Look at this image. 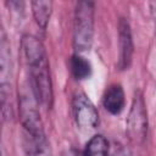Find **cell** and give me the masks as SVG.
Returning <instances> with one entry per match:
<instances>
[{
    "instance_id": "277c9868",
    "label": "cell",
    "mask_w": 156,
    "mask_h": 156,
    "mask_svg": "<svg viewBox=\"0 0 156 156\" xmlns=\"http://www.w3.org/2000/svg\"><path fill=\"white\" fill-rule=\"evenodd\" d=\"M72 113L80 130H94L99 124V112L84 93H76L72 99Z\"/></svg>"
},
{
    "instance_id": "9c48e42d",
    "label": "cell",
    "mask_w": 156,
    "mask_h": 156,
    "mask_svg": "<svg viewBox=\"0 0 156 156\" xmlns=\"http://www.w3.org/2000/svg\"><path fill=\"white\" fill-rule=\"evenodd\" d=\"M24 147L28 156H51L49 143L45 135L41 136L24 135Z\"/></svg>"
},
{
    "instance_id": "8992f818",
    "label": "cell",
    "mask_w": 156,
    "mask_h": 156,
    "mask_svg": "<svg viewBox=\"0 0 156 156\" xmlns=\"http://www.w3.org/2000/svg\"><path fill=\"white\" fill-rule=\"evenodd\" d=\"M102 106L104 108L113 116L119 115L126 107V94L121 84H111L102 95Z\"/></svg>"
},
{
    "instance_id": "3957f363",
    "label": "cell",
    "mask_w": 156,
    "mask_h": 156,
    "mask_svg": "<svg viewBox=\"0 0 156 156\" xmlns=\"http://www.w3.org/2000/svg\"><path fill=\"white\" fill-rule=\"evenodd\" d=\"M147 129L149 117L145 99L141 91H136L126 121L127 135L134 145H143L147 136Z\"/></svg>"
},
{
    "instance_id": "30bf717a",
    "label": "cell",
    "mask_w": 156,
    "mask_h": 156,
    "mask_svg": "<svg viewBox=\"0 0 156 156\" xmlns=\"http://www.w3.org/2000/svg\"><path fill=\"white\" fill-rule=\"evenodd\" d=\"M83 156H110L108 140L101 134L93 135L85 145Z\"/></svg>"
},
{
    "instance_id": "7a4b0ae2",
    "label": "cell",
    "mask_w": 156,
    "mask_h": 156,
    "mask_svg": "<svg viewBox=\"0 0 156 156\" xmlns=\"http://www.w3.org/2000/svg\"><path fill=\"white\" fill-rule=\"evenodd\" d=\"M95 5L91 1H79L73 15V48L77 54L88 51L94 41Z\"/></svg>"
},
{
    "instance_id": "5b68a950",
    "label": "cell",
    "mask_w": 156,
    "mask_h": 156,
    "mask_svg": "<svg viewBox=\"0 0 156 156\" xmlns=\"http://www.w3.org/2000/svg\"><path fill=\"white\" fill-rule=\"evenodd\" d=\"M134 54V44L132 29L127 18L121 17L118 21V60L117 67L119 71H126L130 67Z\"/></svg>"
},
{
    "instance_id": "8fae6325",
    "label": "cell",
    "mask_w": 156,
    "mask_h": 156,
    "mask_svg": "<svg viewBox=\"0 0 156 156\" xmlns=\"http://www.w3.org/2000/svg\"><path fill=\"white\" fill-rule=\"evenodd\" d=\"M60 156H83V152L78 151V150L74 149V147H68V149L63 150Z\"/></svg>"
},
{
    "instance_id": "52a82bcc",
    "label": "cell",
    "mask_w": 156,
    "mask_h": 156,
    "mask_svg": "<svg viewBox=\"0 0 156 156\" xmlns=\"http://www.w3.org/2000/svg\"><path fill=\"white\" fill-rule=\"evenodd\" d=\"M52 1L50 0H37V1H32L30 2V7H32V12H33V17L37 22V24L45 30L51 13H52Z\"/></svg>"
},
{
    "instance_id": "7c38bea8",
    "label": "cell",
    "mask_w": 156,
    "mask_h": 156,
    "mask_svg": "<svg viewBox=\"0 0 156 156\" xmlns=\"http://www.w3.org/2000/svg\"><path fill=\"white\" fill-rule=\"evenodd\" d=\"M149 6H150V11H151L154 22H155V28H156V1H151L149 4Z\"/></svg>"
},
{
    "instance_id": "6da1fadb",
    "label": "cell",
    "mask_w": 156,
    "mask_h": 156,
    "mask_svg": "<svg viewBox=\"0 0 156 156\" xmlns=\"http://www.w3.org/2000/svg\"><path fill=\"white\" fill-rule=\"evenodd\" d=\"M21 50L28 68L30 90L38 105L49 110L54 104V89L44 44L35 35L24 34L21 39Z\"/></svg>"
},
{
    "instance_id": "ba28073f",
    "label": "cell",
    "mask_w": 156,
    "mask_h": 156,
    "mask_svg": "<svg viewBox=\"0 0 156 156\" xmlns=\"http://www.w3.org/2000/svg\"><path fill=\"white\" fill-rule=\"evenodd\" d=\"M69 67L72 76L77 80H85L91 77L93 73V66L89 60H87L80 54H73L69 61Z\"/></svg>"
}]
</instances>
